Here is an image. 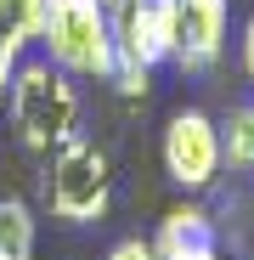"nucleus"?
<instances>
[{"instance_id": "f257e3e1", "label": "nucleus", "mask_w": 254, "mask_h": 260, "mask_svg": "<svg viewBox=\"0 0 254 260\" xmlns=\"http://www.w3.org/2000/svg\"><path fill=\"white\" fill-rule=\"evenodd\" d=\"M46 62L68 79H107L113 74V12L102 0H46L40 40Z\"/></svg>"}, {"instance_id": "f03ea898", "label": "nucleus", "mask_w": 254, "mask_h": 260, "mask_svg": "<svg viewBox=\"0 0 254 260\" xmlns=\"http://www.w3.org/2000/svg\"><path fill=\"white\" fill-rule=\"evenodd\" d=\"M12 119H17V136L34 153H51L62 142H74V124H79V96L62 68H51L46 57L23 62L12 74Z\"/></svg>"}, {"instance_id": "7ed1b4c3", "label": "nucleus", "mask_w": 254, "mask_h": 260, "mask_svg": "<svg viewBox=\"0 0 254 260\" xmlns=\"http://www.w3.org/2000/svg\"><path fill=\"white\" fill-rule=\"evenodd\" d=\"M46 192H51V215L57 221H74V226L102 221L107 204H113V164H107V153L96 142H85V136L62 142L57 158H51Z\"/></svg>"}, {"instance_id": "20e7f679", "label": "nucleus", "mask_w": 254, "mask_h": 260, "mask_svg": "<svg viewBox=\"0 0 254 260\" xmlns=\"http://www.w3.org/2000/svg\"><path fill=\"white\" fill-rule=\"evenodd\" d=\"M221 164H226V153H221V124L209 119V113L181 108L175 119L164 124V176L175 181V187L203 192L209 181L221 176Z\"/></svg>"}, {"instance_id": "39448f33", "label": "nucleus", "mask_w": 254, "mask_h": 260, "mask_svg": "<svg viewBox=\"0 0 254 260\" xmlns=\"http://www.w3.org/2000/svg\"><path fill=\"white\" fill-rule=\"evenodd\" d=\"M113 12V62L158 68L175 51V0H119Z\"/></svg>"}, {"instance_id": "423d86ee", "label": "nucleus", "mask_w": 254, "mask_h": 260, "mask_svg": "<svg viewBox=\"0 0 254 260\" xmlns=\"http://www.w3.org/2000/svg\"><path fill=\"white\" fill-rule=\"evenodd\" d=\"M226 51V0H175V62L181 74L215 68Z\"/></svg>"}, {"instance_id": "0eeeda50", "label": "nucleus", "mask_w": 254, "mask_h": 260, "mask_svg": "<svg viewBox=\"0 0 254 260\" xmlns=\"http://www.w3.org/2000/svg\"><path fill=\"white\" fill-rule=\"evenodd\" d=\"M40 12H46V0H0V96L12 91V74L40 40Z\"/></svg>"}, {"instance_id": "6e6552de", "label": "nucleus", "mask_w": 254, "mask_h": 260, "mask_svg": "<svg viewBox=\"0 0 254 260\" xmlns=\"http://www.w3.org/2000/svg\"><path fill=\"white\" fill-rule=\"evenodd\" d=\"M203 243H215V226H209V215H203L198 204H175V209L164 215L158 238H153L158 260H181V254H192V249H203Z\"/></svg>"}, {"instance_id": "1a4fd4ad", "label": "nucleus", "mask_w": 254, "mask_h": 260, "mask_svg": "<svg viewBox=\"0 0 254 260\" xmlns=\"http://www.w3.org/2000/svg\"><path fill=\"white\" fill-rule=\"evenodd\" d=\"M221 153L232 170H243V176H254V102L232 108L221 119Z\"/></svg>"}, {"instance_id": "9d476101", "label": "nucleus", "mask_w": 254, "mask_h": 260, "mask_svg": "<svg viewBox=\"0 0 254 260\" xmlns=\"http://www.w3.org/2000/svg\"><path fill=\"white\" fill-rule=\"evenodd\" d=\"M0 260H34V215L23 198H0Z\"/></svg>"}, {"instance_id": "9b49d317", "label": "nucleus", "mask_w": 254, "mask_h": 260, "mask_svg": "<svg viewBox=\"0 0 254 260\" xmlns=\"http://www.w3.org/2000/svg\"><path fill=\"white\" fill-rule=\"evenodd\" d=\"M107 85H113L119 96H147V91H153V68H136V62H113Z\"/></svg>"}, {"instance_id": "f8f14e48", "label": "nucleus", "mask_w": 254, "mask_h": 260, "mask_svg": "<svg viewBox=\"0 0 254 260\" xmlns=\"http://www.w3.org/2000/svg\"><path fill=\"white\" fill-rule=\"evenodd\" d=\"M107 260H158V249H153L147 238H124V243L107 249Z\"/></svg>"}, {"instance_id": "ddd939ff", "label": "nucleus", "mask_w": 254, "mask_h": 260, "mask_svg": "<svg viewBox=\"0 0 254 260\" xmlns=\"http://www.w3.org/2000/svg\"><path fill=\"white\" fill-rule=\"evenodd\" d=\"M243 74H248V85H254V12H248V23H243Z\"/></svg>"}, {"instance_id": "4468645a", "label": "nucleus", "mask_w": 254, "mask_h": 260, "mask_svg": "<svg viewBox=\"0 0 254 260\" xmlns=\"http://www.w3.org/2000/svg\"><path fill=\"white\" fill-rule=\"evenodd\" d=\"M181 260H226V254H221L215 243H203V249H192V254H181Z\"/></svg>"}, {"instance_id": "2eb2a0df", "label": "nucleus", "mask_w": 254, "mask_h": 260, "mask_svg": "<svg viewBox=\"0 0 254 260\" xmlns=\"http://www.w3.org/2000/svg\"><path fill=\"white\" fill-rule=\"evenodd\" d=\"M102 6H119V0H102Z\"/></svg>"}]
</instances>
